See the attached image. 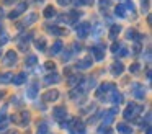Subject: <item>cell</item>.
Segmentation results:
<instances>
[{
  "label": "cell",
  "instance_id": "31",
  "mask_svg": "<svg viewBox=\"0 0 152 134\" xmlns=\"http://www.w3.org/2000/svg\"><path fill=\"white\" fill-rule=\"evenodd\" d=\"M82 3H85V5H92L93 3V0H80Z\"/></svg>",
  "mask_w": 152,
  "mask_h": 134
},
{
  "label": "cell",
  "instance_id": "24",
  "mask_svg": "<svg viewBox=\"0 0 152 134\" xmlns=\"http://www.w3.org/2000/svg\"><path fill=\"white\" fill-rule=\"evenodd\" d=\"M26 64L28 65H34V64H36V57H34V56H30L28 61H26Z\"/></svg>",
  "mask_w": 152,
  "mask_h": 134
},
{
  "label": "cell",
  "instance_id": "23",
  "mask_svg": "<svg viewBox=\"0 0 152 134\" xmlns=\"http://www.w3.org/2000/svg\"><path fill=\"white\" fill-rule=\"evenodd\" d=\"M38 134H48V126H46L44 123L39 126V129H38Z\"/></svg>",
  "mask_w": 152,
  "mask_h": 134
},
{
  "label": "cell",
  "instance_id": "21",
  "mask_svg": "<svg viewBox=\"0 0 152 134\" xmlns=\"http://www.w3.org/2000/svg\"><path fill=\"white\" fill-rule=\"evenodd\" d=\"M115 13H116L118 16H121V18H124V15H126V13H124V7H123V5H118V7H116V10H115Z\"/></svg>",
  "mask_w": 152,
  "mask_h": 134
},
{
  "label": "cell",
  "instance_id": "9",
  "mask_svg": "<svg viewBox=\"0 0 152 134\" xmlns=\"http://www.w3.org/2000/svg\"><path fill=\"white\" fill-rule=\"evenodd\" d=\"M38 18V15L36 13H31L30 16H28L26 20H25L23 23H20V25H18V28H23V26H28V25H31V23H34V20Z\"/></svg>",
  "mask_w": 152,
  "mask_h": 134
},
{
  "label": "cell",
  "instance_id": "12",
  "mask_svg": "<svg viewBox=\"0 0 152 134\" xmlns=\"http://www.w3.org/2000/svg\"><path fill=\"white\" fill-rule=\"evenodd\" d=\"M92 65V59H82L77 62V69H88Z\"/></svg>",
  "mask_w": 152,
  "mask_h": 134
},
{
  "label": "cell",
  "instance_id": "28",
  "mask_svg": "<svg viewBox=\"0 0 152 134\" xmlns=\"http://www.w3.org/2000/svg\"><path fill=\"white\" fill-rule=\"evenodd\" d=\"M110 5V0H100V7H102V8H103V7H108Z\"/></svg>",
  "mask_w": 152,
  "mask_h": 134
},
{
  "label": "cell",
  "instance_id": "29",
  "mask_svg": "<svg viewBox=\"0 0 152 134\" xmlns=\"http://www.w3.org/2000/svg\"><path fill=\"white\" fill-rule=\"evenodd\" d=\"M57 2H59V5H69V3H70V0H57Z\"/></svg>",
  "mask_w": 152,
  "mask_h": 134
},
{
  "label": "cell",
  "instance_id": "34",
  "mask_svg": "<svg viewBox=\"0 0 152 134\" xmlns=\"http://www.w3.org/2000/svg\"><path fill=\"white\" fill-rule=\"evenodd\" d=\"M2 15H4V12H2V8H0V16H2Z\"/></svg>",
  "mask_w": 152,
  "mask_h": 134
},
{
  "label": "cell",
  "instance_id": "14",
  "mask_svg": "<svg viewBox=\"0 0 152 134\" xmlns=\"http://www.w3.org/2000/svg\"><path fill=\"white\" fill-rule=\"evenodd\" d=\"M119 31H121V28H119L118 25H113V26H111V29H110V38L115 39L116 36H118V33H119Z\"/></svg>",
  "mask_w": 152,
  "mask_h": 134
},
{
  "label": "cell",
  "instance_id": "25",
  "mask_svg": "<svg viewBox=\"0 0 152 134\" xmlns=\"http://www.w3.org/2000/svg\"><path fill=\"white\" fill-rule=\"evenodd\" d=\"M7 41H8V36H7V34H2V36H0V46L5 44Z\"/></svg>",
  "mask_w": 152,
  "mask_h": 134
},
{
  "label": "cell",
  "instance_id": "17",
  "mask_svg": "<svg viewBox=\"0 0 152 134\" xmlns=\"http://www.w3.org/2000/svg\"><path fill=\"white\" fill-rule=\"evenodd\" d=\"M62 51V42L61 41H56L53 44V54H59V52Z\"/></svg>",
  "mask_w": 152,
  "mask_h": 134
},
{
  "label": "cell",
  "instance_id": "22",
  "mask_svg": "<svg viewBox=\"0 0 152 134\" xmlns=\"http://www.w3.org/2000/svg\"><path fill=\"white\" fill-rule=\"evenodd\" d=\"M136 34H137V33H136V29H128V31H126V38H128V39L136 38Z\"/></svg>",
  "mask_w": 152,
  "mask_h": 134
},
{
  "label": "cell",
  "instance_id": "8",
  "mask_svg": "<svg viewBox=\"0 0 152 134\" xmlns=\"http://www.w3.org/2000/svg\"><path fill=\"white\" fill-rule=\"evenodd\" d=\"M25 8H26V3H20V5L17 7V10H15V12H12L8 16H10L12 20H13V18H17V16L20 15V13H23V12H25Z\"/></svg>",
  "mask_w": 152,
  "mask_h": 134
},
{
  "label": "cell",
  "instance_id": "16",
  "mask_svg": "<svg viewBox=\"0 0 152 134\" xmlns=\"http://www.w3.org/2000/svg\"><path fill=\"white\" fill-rule=\"evenodd\" d=\"M44 80H46V83H57V82H59V75H57V74L48 75V77L44 78Z\"/></svg>",
  "mask_w": 152,
  "mask_h": 134
},
{
  "label": "cell",
  "instance_id": "4",
  "mask_svg": "<svg viewBox=\"0 0 152 134\" xmlns=\"http://www.w3.org/2000/svg\"><path fill=\"white\" fill-rule=\"evenodd\" d=\"M137 110V106H136V103H131V105H128V108H126V111H124V118L126 119H131V118H134V111Z\"/></svg>",
  "mask_w": 152,
  "mask_h": 134
},
{
  "label": "cell",
  "instance_id": "26",
  "mask_svg": "<svg viewBox=\"0 0 152 134\" xmlns=\"http://www.w3.org/2000/svg\"><path fill=\"white\" fill-rule=\"evenodd\" d=\"M118 56H126V54H128V49H126V48H119L118 49Z\"/></svg>",
  "mask_w": 152,
  "mask_h": 134
},
{
  "label": "cell",
  "instance_id": "30",
  "mask_svg": "<svg viewBox=\"0 0 152 134\" xmlns=\"http://www.w3.org/2000/svg\"><path fill=\"white\" fill-rule=\"evenodd\" d=\"M126 5H128V8H129V10H132V8H134V3H132L131 0H128V2H126Z\"/></svg>",
  "mask_w": 152,
  "mask_h": 134
},
{
  "label": "cell",
  "instance_id": "6",
  "mask_svg": "<svg viewBox=\"0 0 152 134\" xmlns=\"http://www.w3.org/2000/svg\"><path fill=\"white\" fill-rule=\"evenodd\" d=\"M92 52H93V56H95L96 61H102L103 52H105V48H103V46H96V48H92Z\"/></svg>",
  "mask_w": 152,
  "mask_h": 134
},
{
  "label": "cell",
  "instance_id": "15",
  "mask_svg": "<svg viewBox=\"0 0 152 134\" xmlns=\"http://www.w3.org/2000/svg\"><path fill=\"white\" fill-rule=\"evenodd\" d=\"M12 78H13V74H10V72H5V74H0V82H4V83H7V82H10Z\"/></svg>",
  "mask_w": 152,
  "mask_h": 134
},
{
  "label": "cell",
  "instance_id": "19",
  "mask_svg": "<svg viewBox=\"0 0 152 134\" xmlns=\"http://www.w3.org/2000/svg\"><path fill=\"white\" fill-rule=\"evenodd\" d=\"M56 15V10L53 8V7H46V10H44V16L46 18H51V16Z\"/></svg>",
  "mask_w": 152,
  "mask_h": 134
},
{
  "label": "cell",
  "instance_id": "20",
  "mask_svg": "<svg viewBox=\"0 0 152 134\" xmlns=\"http://www.w3.org/2000/svg\"><path fill=\"white\" fill-rule=\"evenodd\" d=\"M36 46H38V51H44V48H46V39L44 38H41V39H38L36 41Z\"/></svg>",
  "mask_w": 152,
  "mask_h": 134
},
{
  "label": "cell",
  "instance_id": "5",
  "mask_svg": "<svg viewBox=\"0 0 152 134\" xmlns=\"http://www.w3.org/2000/svg\"><path fill=\"white\" fill-rule=\"evenodd\" d=\"M123 69H124V65H123V62H119V61H118V62H115V64L111 65V74L118 77V75H121Z\"/></svg>",
  "mask_w": 152,
  "mask_h": 134
},
{
  "label": "cell",
  "instance_id": "2",
  "mask_svg": "<svg viewBox=\"0 0 152 134\" xmlns=\"http://www.w3.org/2000/svg\"><path fill=\"white\" fill-rule=\"evenodd\" d=\"M53 116H54V119H57V121H61L62 118H66L67 116V110H66V106H57V108H54V111H53Z\"/></svg>",
  "mask_w": 152,
  "mask_h": 134
},
{
  "label": "cell",
  "instance_id": "32",
  "mask_svg": "<svg viewBox=\"0 0 152 134\" xmlns=\"http://www.w3.org/2000/svg\"><path fill=\"white\" fill-rule=\"evenodd\" d=\"M46 69H53V70H54V64H53V62H48V64H46Z\"/></svg>",
  "mask_w": 152,
  "mask_h": 134
},
{
  "label": "cell",
  "instance_id": "10",
  "mask_svg": "<svg viewBox=\"0 0 152 134\" xmlns=\"http://www.w3.org/2000/svg\"><path fill=\"white\" fill-rule=\"evenodd\" d=\"M116 129H118V133H121V134H131V126H128V124H124V123L118 124Z\"/></svg>",
  "mask_w": 152,
  "mask_h": 134
},
{
  "label": "cell",
  "instance_id": "35",
  "mask_svg": "<svg viewBox=\"0 0 152 134\" xmlns=\"http://www.w3.org/2000/svg\"><path fill=\"white\" fill-rule=\"evenodd\" d=\"M0 98H2V92H0Z\"/></svg>",
  "mask_w": 152,
  "mask_h": 134
},
{
  "label": "cell",
  "instance_id": "33",
  "mask_svg": "<svg viewBox=\"0 0 152 134\" xmlns=\"http://www.w3.org/2000/svg\"><path fill=\"white\" fill-rule=\"evenodd\" d=\"M8 134H18V133H17V131H10Z\"/></svg>",
  "mask_w": 152,
  "mask_h": 134
},
{
  "label": "cell",
  "instance_id": "7",
  "mask_svg": "<svg viewBox=\"0 0 152 134\" xmlns=\"http://www.w3.org/2000/svg\"><path fill=\"white\" fill-rule=\"evenodd\" d=\"M57 97H59L57 90H49V92H46V93L43 95V100H46V101H54Z\"/></svg>",
  "mask_w": 152,
  "mask_h": 134
},
{
  "label": "cell",
  "instance_id": "11",
  "mask_svg": "<svg viewBox=\"0 0 152 134\" xmlns=\"http://www.w3.org/2000/svg\"><path fill=\"white\" fill-rule=\"evenodd\" d=\"M111 90H113V85L111 83H103V85H100V88L96 90V97H100L103 92H111Z\"/></svg>",
  "mask_w": 152,
  "mask_h": 134
},
{
  "label": "cell",
  "instance_id": "1",
  "mask_svg": "<svg viewBox=\"0 0 152 134\" xmlns=\"http://www.w3.org/2000/svg\"><path fill=\"white\" fill-rule=\"evenodd\" d=\"M90 31V23H82V25L77 26V36L79 38H85Z\"/></svg>",
  "mask_w": 152,
  "mask_h": 134
},
{
  "label": "cell",
  "instance_id": "18",
  "mask_svg": "<svg viewBox=\"0 0 152 134\" xmlns=\"http://www.w3.org/2000/svg\"><path fill=\"white\" fill-rule=\"evenodd\" d=\"M36 92H38V87H36V85L30 87V88H28V92H26L28 98H34V97H36Z\"/></svg>",
  "mask_w": 152,
  "mask_h": 134
},
{
  "label": "cell",
  "instance_id": "3",
  "mask_svg": "<svg viewBox=\"0 0 152 134\" xmlns=\"http://www.w3.org/2000/svg\"><path fill=\"white\" fill-rule=\"evenodd\" d=\"M17 59H18L17 52L8 51L7 56H5V65H15V64H17Z\"/></svg>",
  "mask_w": 152,
  "mask_h": 134
},
{
  "label": "cell",
  "instance_id": "36",
  "mask_svg": "<svg viewBox=\"0 0 152 134\" xmlns=\"http://www.w3.org/2000/svg\"><path fill=\"white\" fill-rule=\"evenodd\" d=\"M108 134H111V133H108Z\"/></svg>",
  "mask_w": 152,
  "mask_h": 134
},
{
  "label": "cell",
  "instance_id": "13",
  "mask_svg": "<svg viewBox=\"0 0 152 134\" xmlns=\"http://www.w3.org/2000/svg\"><path fill=\"white\" fill-rule=\"evenodd\" d=\"M25 80H26V74H18V75H15V77L12 78V82H13L15 85H21Z\"/></svg>",
  "mask_w": 152,
  "mask_h": 134
},
{
  "label": "cell",
  "instance_id": "27",
  "mask_svg": "<svg viewBox=\"0 0 152 134\" xmlns=\"http://www.w3.org/2000/svg\"><path fill=\"white\" fill-rule=\"evenodd\" d=\"M129 70H131V72H137L139 70V64H132L131 67H129Z\"/></svg>",
  "mask_w": 152,
  "mask_h": 134
}]
</instances>
